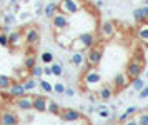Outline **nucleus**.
Wrapping results in <instances>:
<instances>
[{"label": "nucleus", "mask_w": 148, "mask_h": 125, "mask_svg": "<svg viewBox=\"0 0 148 125\" xmlns=\"http://www.w3.org/2000/svg\"><path fill=\"white\" fill-rule=\"evenodd\" d=\"M47 112L52 113V115H60V113H62V108H60V105H58L57 102H53V100H48Z\"/></svg>", "instance_id": "22"}, {"label": "nucleus", "mask_w": 148, "mask_h": 125, "mask_svg": "<svg viewBox=\"0 0 148 125\" xmlns=\"http://www.w3.org/2000/svg\"><path fill=\"white\" fill-rule=\"evenodd\" d=\"M97 7H103V0H97Z\"/></svg>", "instance_id": "42"}, {"label": "nucleus", "mask_w": 148, "mask_h": 125, "mask_svg": "<svg viewBox=\"0 0 148 125\" xmlns=\"http://www.w3.org/2000/svg\"><path fill=\"white\" fill-rule=\"evenodd\" d=\"M145 85H147V84H145V80L141 79V77H136V79L130 80V87L133 88V92H140Z\"/></svg>", "instance_id": "21"}, {"label": "nucleus", "mask_w": 148, "mask_h": 125, "mask_svg": "<svg viewBox=\"0 0 148 125\" xmlns=\"http://www.w3.org/2000/svg\"><path fill=\"white\" fill-rule=\"evenodd\" d=\"M0 45L2 47H8V33L0 32Z\"/></svg>", "instance_id": "31"}, {"label": "nucleus", "mask_w": 148, "mask_h": 125, "mask_svg": "<svg viewBox=\"0 0 148 125\" xmlns=\"http://www.w3.org/2000/svg\"><path fill=\"white\" fill-rule=\"evenodd\" d=\"M93 45H97V37L95 33L92 32H85V33H80L77 39L72 42V47L75 52H83V50H90Z\"/></svg>", "instance_id": "1"}, {"label": "nucleus", "mask_w": 148, "mask_h": 125, "mask_svg": "<svg viewBox=\"0 0 148 125\" xmlns=\"http://www.w3.org/2000/svg\"><path fill=\"white\" fill-rule=\"evenodd\" d=\"M50 20H52V28H53L57 33L65 32L68 27H70V19H68L67 13H63V12L55 13L53 19H50Z\"/></svg>", "instance_id": "2"}, {"label": "nucleus", "mask_w": 148, "mask_h": 125, "mask_svg": "<svg viewBox=\"0 0 148 125\" xmlns=\"http://www.w3.org/2000/svg\"><path fill=\"white\" fill-rule=\"evenodd\" d=\"M65 90H67V87L63 85V84H55L53 85V92L55 93H65Z\"/></svg>", "instance_id": "33"}, {"label": "nucleus", "mask_w": 148, "mask_h": 125, "mask_svg": "<svg viewBox=\"0 0 148 125\" xmlns=\"http://www.w3.org/2000/svg\"><path fill=\"white\" fill-rule=\"evenodd\" d=\"M145 5H148V0H147V2H145Z\"/></svg>", "instance_id": "46"}, {"label": "nucleus", "mask_w": 148, "mask_h": 125, "mask_svg": "<svg viewBox=\"0 0 148 125\" xmlns=\"http://www.w3.org/2000/svg\"><path fill=\"white\" fill-rule=\"evenodd\" d=\"M110 115H112V113H110V110H108V108H105V107H101L100 110H98V117H100V119H108Z\"/></svg>", "instance_id": "32"}, {"label": "nucleus", "mask_w": 148, "mask_h": 125, "mask_svg": "<svg viewBox=\"0 0 148 125\" xmlns=\"http://www.w3.org/2000/svg\"><path fill=\"white\" fill-rule=\"evenodd\" d=\"M135 117H136V120H138V124L140 125H148V110L140 112L138 115H135Z\"/></svg>", "instance_id": "26"}, {"label": "nucleus", "mask_w": 148, "mask_h": 125, "mask_svg": "<svg viewBox=\"0 0 148 125\" xmlns=\"http://www.w3.org/2000/svg\"><path fill=\"white\" fill-rule=\"evenodd\" d=\"M58 10L63 13H67L68 17L70 15H75V13H78L82 10V2L80 0H60Z\"/></svg>", "instance_id": "4"}, {"label": "nucleus", "mask_w": 148, "mask_h": 125, "mask_svg": "<svg viewBox=\"0 0 148 125\" xmlns=\"http://www.w3.org/2000/svg\"><path fill=\"white\" fill-rule=\"evenodd\" d=\"M112 85H113L115 90H123V88L130 87V77L127 75V72L116 73V75L113 77V82H112Z\"/></svg>", "instance_id": "9"}, {"label": "nucleus", "mask_w": 148, "mask_h": 125, "mask_svg": "<svg viewBox=\"0 0 148 125\" xmlns=\"http://www.w3.org/2000/svg\"><path fill=\"white\" fill-rule=\"evenodd\" d=\"M48 107V99L42 97V95H35L34 97V110L37 112H47Z\"/></svg>", "instance_id": "17"}, {"label": "nucleus", "mask_w": 148, "mask_h": 125, "mask_svg": "<svg viewBox=\"0 0 148 125\" xmlns=\"http://www.w3.org/2000/svg\"><path fill=\"white\" fill-rule=\"evenodd\" d=\"M85 62H87V60H85V55H83L82 52H73L72 57H70V64L75 65V67H82Z\"/></svg>", "instance_id": "19"}, {"label": "nucleus", "mask_w": 148, "mask_h": 125, "mask_svg": "<svg viewBox=\"0 0 148 125\" xmlns=\"http://www.w3.org/2000/svg\"><path fill=\"white\" fill-rule=\"evenodd\" d=\"M60 115L65 122H78L82 119V113L78 110H73V108H63Z\"/></svg>", "instance_id": "13"}, {"label": "nucleus", "mask_w": 148, "mask_h": 125, "mask_svg": "<svg viewBox=\"0 0 148 125\" xmlns=\"http://www.w3.org/2000/svg\"><path fill=\"white\" fill-rule=\"evenodd\" d=\"M40 62L43 65H52L53 64V53L52 52H43L40 55Z\"/></svg>", "instance_id": "25"}, {"label": "nucleus", "mask_w": 148, "mask_h": 125, "mask_svg": "<svg viewBox=\"0 0 148 125\" xmlns=\"http://www.w3.org/2000/svg\"><path fill=\"white\" fill-rule=\"evenodd\" d=\"M145 75H147V79H148V70H147V73H145Z\"/></svg>", "instance_id": "44"}, {"label": "nucleus", "mask_w": 148, "mask_h": 125, "mask_svg": "<svg viewBox=\"0 0 148 125\" xmlns=\"http://www.w3.org/2000/svg\"><path fill=\"white\" fill-rule=\"evenodd\" d=\"M133 20L138 23H145L148 22V5L140 7V8H135L133 10Z\"/></svg>", "instance_id": "14"}, {"label": "nucleus", "mask_w": 148, "mask_h": 125, "mask_svg": "<svg viewBox=\"0 0 148 125\" xmlns=\"http://www.w3.org/2000/svg\"><path fill=\"white\" fill-rule=\"evenodd\" d=\"M121 125H140V124H138V120H136V117H130L128 120H125V122H121Z\"/></svg>", "instance_id": "34"}, {"label": "nucleus", "mask_w": 148, "mask_h": 125, "mask_svg": "<svg viewBox=\"0 0 148 125\" xmlns=\"http://www.w3.org/2000/svg\"><path fill=\"white\" fill-rule=\"evenodd\" d=\"M40 88L43 90V92H47V93L53 92V85H52L50 82H47V80H40Z\"/></svg>", "instance_id": "28"}, {"label": "nucleus", "mask_w": 148, "mask_h": 125, "mask_svg": "<svg viewBox=\"0 0 148 125\" xmlns=\"http://www.w3.org/2000/svg\"><path fill=\"white\" fill-rule=\"evenodd\" d=\"M113 93H115V88L113 85H103L101 88H98V99L101 100V102H108V100L113 97Z\"/></svg>", "instance_id": "15"}, {"label": "nucleus", "mask_w": 148, "mask_h": 125, "mask_svg": "<svg viewBox=\"0 0 148 125\" xmlns=\"http://www.w3.org/2000/svg\"><path fill=\"white\" fill-rule=\"evenodd\" d=\"M15 105L18 107L20 110H32L34 108V97H30V95H23V97H18L17 99V102H15Z\"/></svg>", "instance_id": "11"}, {"label": "nucleus", "mask_w": 148, "mask_h": 125, "mask_svg": "<svg viewBox=\"0 0 148 125\" xmlns=\"http://www.w3.org/2000/svg\"><path fill=\"white\" fill-rule=\"evenodd\" d=\"M140 2H147V0H140Z\"/></svg>", "instance_id": "47"}, {"label": "nucleus", "mask_w": 148, "mask_h": 125, "mask_svg": "<svg viewBox=\"0 0 148 125\" xmlns=\"http://www.w3.org/2000/svg\"><path fill=\"white\" fill-rule=\"evenodd\" d=\"M8 93H10V97H14V99L23 97V95L27 93L25 87H23V82H12V85L8 87Z\"/></svg>", "instance_id": "10"}, {"label": "nucleus", "mask_w": 148, "mask_h": 125, "mask_svg": "<svg viewBox=\"0 0 148 125\" xmlns=\"http://www.w3.org/2000/svg\"><path fill=\"white\" fill-rule=\"evenodd\" d=\"M130 117H132V115H128L127 112H123V113L120 115V122H125V120H128Z\"/></svg>", "instance_id": "39"}, {"label": "nucleus", "mask_w": 148, "mask_h": 125, "mask_svg": "<svg viewBox=\"0 0 148 125\" xmlns=\"http://www.w3.org/2000/svg\"><path fill=\"white\" fill-rule=\"evenodd\" d=\"M23 40H25V44L30 47L37 45L38 42H40V32H38V28H35V27H28L25 33H23Z\"/></svg>", "instance_id": "8"}, {"label": "nucleus", "mask_w": 148, "mask_h": 125, "mask_svg": "<svg viewBox=\"0 0 148 125\" xmlns=\"http://www.w3.org/2000/svg\"><path fill=\"white\" fill-rule=\"evenodd\" d=\"M58 12H60L58 10V3H55V2H50V3H47L43 7V13H45L47 19H53V15Z\"/></svg>", "instance_id": "18"}, {"label": "nucleus", "mask_w": 148, "mask_h": 125, "mask_svg": "<svg viewBox=\"0 0 148 125\" xmlns=\"http://www.w3.org/2000/svg\"><path fill=\"white\" fill-rule=\"evenodd\" d=\"M30 75L32 77H37V79H40L42 75H43V67H40V65H35L32 70H30Z\"/></svg>", "instance_id": "29"}, {"label": "nucleus", "mask_w": 148, "mask_h": 125, "mask_svg": "<svg viewBox=\"0 0 148 125\" xmlns=\"http://www.w3.org/2000/svg\"><path fill=\"white\" fill-rule=\"evenodd\" d=\"M143 70H145V67L141 64L140 60H130L127 64V75L130 77V80L136 79V77H141L143 75Z\"/></svg>", "instance_id": "7"}, {"label": "nucleus", "mask_w": 148, "mask_h": 125, "mask_svg": "<svg viewBox=\"0 0 148 125\" xmlns=\"http://www.w3.org/2000/svg\"><path fill=\"white\" fill-rule=\"evenodd\" d=\"M147 65H148V55H147Z\"/></svg>", "instance_id": "45"}, {"label": "nucleus", "mask_w": 148, "mask_h": 125, "mask_svg": "<svg viewBox=\"0 0 148 125\" xmlns=\"http://www.w3.org/2000/svg\"><path fill=\"white\" fill-rule=\"evenodd\" d=\"M3 22H5L7 25H12V23H15V15H12V13H7Z\"/></svg>", "instance_id": "35"}, {"label": "nucleus", "mask_w": 148, "mask_h": 125, "mask_svg": "<svg viewBox=\"0 0 148 125\" xmlns=\"http://www.w3.org/2000/svg\"><path fill=\"white\" fill-rule=\"evenodd\" d=\"M98 35L101 40H112L116 35V25H115L112 20H103L98 27Z\"/></svg>", "instance_id": "3"}, {"label": "nucleus", "mask_w": 148, "mask_h": 125, "mask_svg": "<svg viewBox=\"0 0 148 125\" xmlns=\"http://www.w3.org/2000/svg\"><path fill=\"white\" fill-rule=\"evenodd\" d=\"M52 73H53V77H62L63 75V67L60 64H52Z\"/></svg>", "instance_id": "27"}, {"label": "nucleus", "mask_w": 148, "mask_h": 125, "mask_svg": "<svg viewBox=\"0 0 148 125\" xmlns=\"http://www.w3.org/2000/svg\"><path fill=\"white\" fill-rule=\"evenodd\" d=\"M23 87H25L27 92H30V90H34L35 87H37V82H35L34 79H27L25 82H23Z\"/></svg>", "instance_id": "30"}, {"label": "nucleus", "mask_w": 148, "mask_h": 125, "mask_svg": "<svg viewBox=\"0 0 148 125\" xmlns=\"http://www.w3.org/2000/svg\"><path fill=\"white\" fill-rule=\"evenodd\" d=\"M2 104H3V97H2V92H0V107H2Z\"/></svg>", "instance_id": "43"}, {"label": "nucleus", "mask_w": 148, "mask_h": 125, "mask_svg": "<svg viewBox=\"0 0 148 125\" xmlns=\"http://www.w3.org/2000/svg\"><path fill=\"white\" fill-rule=\"evenodd\" d=\"M35 65H37V57H35V55H32V53H30V55H27V57H25V60H23V67H25L27 70H32Z\"/></svg>", "instance_id": "23"}, {"label": "nucleus", "mask_w": 148, "mask_h": 125, "mask_svg": "<svg viewBox=\"0 0 148 125\" xmlns=\"http://www.w3.org/2000/svg\"><path fill=\"white\" fill-rule=\"evenodd\" d=\"M65 95H67V97H73L75 90H73V88H67V90H65Z\"/></svg>", "instance_id": "40"}, {"label": "nucleus", "mask_w": 148, "mask_h": 125, "mask_svg": "<svg viewBox=\"0 0 148 125\" xmlns=\"http://www.w3.org/2000/svg\"><path fill=\"white\" fill-rule=\"evenodd\" d=\"M22 39H23V35L20 32H10L8 33V45L10 47H18L20 45Z\"/></svg>", "instance_id": "20"}, {"label": "nucleus", "mask_w": 148, "mask_h": 125, "mask_svg": "<svg viewBox=\"0 0 148 125\" xmlns=\"http://www.w3.org/2000/svg\"><path fill=\"white\" fill-rule=\"evenodd\" d=\"M3 32H5V33L10 32V25H7V23H5V25H3Z\"/></svg>", "instance_id": "41"}, {"label": "nucleus", "mask_w": 148, "mask_h": 125, "mask_svg": "<svg viewBox=\"0 0 148 125\" xmlns=\"http://www.w3.org/2000/svg\"><path fill=\"white\" fill-rule=\"evenodd\" d=\"M82 80H83V84H85L88 88H93V87H98L101 84V75L95 67H90L87 72H85V75H83Z\"/></svg>", "instance_id": "5"}, {"label": "nucleus", "mask_w": 148, "mask_h": 125, "mask_svg": "<svg viewBox=\"0 0 148 125\" xmlns=\"http://www.w3.org/2000/svg\"><path fill=\"white\" fill-rule=\"evenodd\" d=\"M14 80L10 79L8 75H0V90H8V87L12 85Z\"/></svg>", "instance_id": "24"}, {"label": "nucleus", "mask_w": 148, "mask_h": 125, "mask_svg": "<svg viewBox=\"0 0 148 125\" xmlns=\"http://www.w3.org/2000/svg\"><path fill=\"white\" fill-rule=\"evenodd\" d=\"M125 112H127L128 115H135V113L138 112V110H136V107H128V108L125 110Z\"/></svg>", "instance_id": "38"}, {"label": "nucleus", "mask_w": 148, "mask_h": 125, "mask_svg": "<svg viewBox=\"0 0 148 125\" xmlns=\"http://www.w3.org/2000/svg\"><path fill=\"white\" fill-rule=\"evenodd\" d=\"M0 125H18V117H17V113L14 112H5L0 113Z\"/></svg>", "instance_id": "12"}, {"label": "nucleus", "mask_w": 148, "mask_h": 125, "mask_svg": "<svg viewBox=\"0 0 148 125\" xmlns=\"http://www.w3.org/2000/svg\"><path fill=\"white\" fill-rule=\"evenodd\" d=\"M0 2H2V0H0Z\"/></svg>", "instance_id": "48"}, {"label": "nucleus", "mask_w": 148, "mask_h": 125, "mask_svg": "<svg viewBox=\"0 0 148 125\" xmlns=\"http://www.w3.org/2000/svg\"><path fill=\"white\" fill-rule=\"evenodd\" d=\"M101 59H103V48L101 45H93L90 50H88V55H87V64L90 67H97L100 65Z\"/></svg>", "instance_id": "6"}, {"label": "nucleus", "mask_w": 148, "mask_h": 125, "mask_svg": "<svg viewBox=\"0 0 148 125\" xmlns=\"http://www.w3.org/2000/svg\"><path fill=\"white\" fill-rule=\"evenodd\" d=\"M43 75H53L52 73V65H43Z\"/></svg>", "instance_id": "37"}, {"label": "nucleus", "mask_w": 148, "mask_h": 125, "mask_svg": "<svg viewBox=\"0 0 148 125\" xmlns=\"http://www.w3.org/2000/svg\"><path fill=\"white\" fill-rule=\"evenodd\" d=\"M136 39L140 40L143 45H148V22L138 25V28H136Z\"/></svg>", "instance_id": "16"}, {"label": "nucleus", "mask_w": 148, "mask_h": 125, "mask_svg": "<svg viewBox=\"0 0 148 125\" xmlns=\"http://www.w3.org/2000/svg\"><path fill=\"white\" fill-rule=\"evenodd\" d=\"M138 95H140V99H148V85L143 87L140 92H138Z\"/></svg>", "instance_id": "36"}]
</instances>
